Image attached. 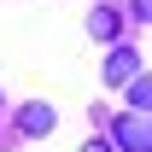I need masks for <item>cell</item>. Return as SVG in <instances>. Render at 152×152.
Returning a JSON list of instances; mask_svg holds the SVG:
<instances>
[{"instance_id":"obj_1","label":"cell","mask_w":152,"mask_h":152,"mask_svg":"<svg viewBox=\"0 0 152 152\" xmlns=\"http://www.w3.org/2000/svg\"><path fill=\"white\" fill-rule=\"evenodd\" d=\"M111 140L117 152H152V111H129L111 123Z\"/></svg>"},{"instance_id":"obj_4","label":"cell","mask_w":152,"mask_h":152,"mask_svg":"<svg viewBox=\"0 0 152 152\" xmlns=\"http://www.w3.org/2000/svg\"><path fill=\"white\" fill-rule=\"evenodd\" d=\"M88 35L94 41H117L123 35V12H117V6H94V12H88Z\"/></svg>"},{"instance_id":"obj_2","label":"cell","mask_w":152,"mask_h":152,"mask_svg":"<svg viewBox=\"0 0 152 152\" xmlns=\"http://www.w3.org/2000/svg\"><path fill=\"white\" fill-rule=\"evenodd\" d=\"M53 123H58V111H53V105H41V99L18 111V134H29V140H41V134H53Z\"/></svg>"},{"instance_id":"obj_5","label":"cell","mask_w":152,"mask_h":152,"mask_svg":"<svg viewBox=\"0 0 152 152\" xmlns=\"http://www.w3.org/2000/svg\"><path fill=\"white\" fill-rule=\"evenodd\" d=\"M129 105L134 111H152V76H134L129 82Z\"/></svg>"},{"instance_id":"obj_7","label":"cell","mask_w":152,"mask_h":152,"mask_svg":"<svg viewBox=\"0 0 152 152\" xmlns=\"http://www.w3.org/2000/svg\"><path fill=\"white\" fill-rule=\"evenodd\" d=\"M82 152H117V140H105V134H99V140H88Z\"/></svg>"},{"instance_id":"obj_3","label":"cell","mask_w":152,"mask_h":152,"mask_svg":"<svg viewBox=\"0 0 152 152\" xmlns=\"http://www.w3.org/2000/svg\"><path fill=\"white\" fill-rule=\"evenodd\" d=\"M140 76V58H134V47H117L111 58H105V88H123V82H134Z\"/></svg>"},{"instance_id":"obj_6","label":"cell","mask_w":152,"mask_h":152,"mask_svg":"<svg viewBox=\"0 0 152 152\" xmlns=\"http://www.w3.org/2000/svg\"><path fill=\"white\" fill-rule=\"evenodd\" d=\"M129 12H134V18H140V23H152V0H134Z\"/></svg>"}]
</instances>
